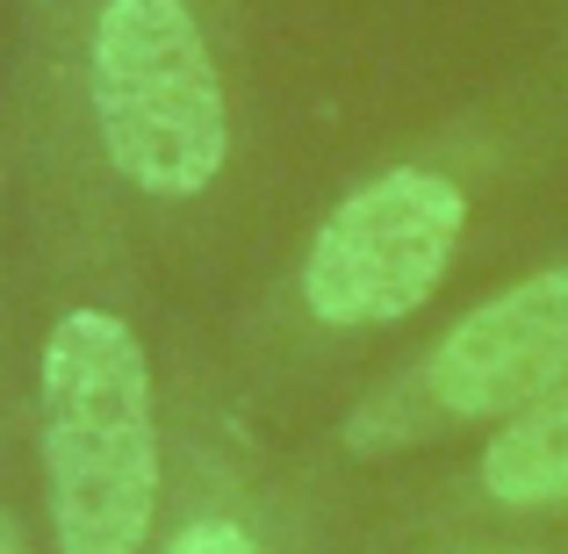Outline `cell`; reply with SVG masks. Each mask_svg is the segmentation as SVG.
Here are the masks:
<instances>
[{"instance_id": "6da1fadb", "label": "cell", "mask_w": 568, "mask_h": 554, "mask_svg": "<svg viewBox=\"0 0 568 554\" xmlns=\"http://www.w3.org/2000/svg\"><path fill=\"white\" fill-rule=\"evenodd\" d=\"M43 483L58 554H138L159 512V425L144 346L109 310L43 339Z\"/></svg>"}, {"instance_id": "7a4b0ae2", "label": "cell", "mask_w": 568, "mask_h": 554, "mask_svg": "<svg viewBox=\"0 0 568 554\" xmlns=\"http://www.w3.org/2000/svg\"><path fill=\"white\" fill-rule=\"evenodd\" d=\"M94 115L115 173L144 194H202L231 152L209 43L181 0H109L94 29Z\"/></svg>"}, {"instance_id": "3957f363", "label": "cell", "mask_w": 568, "mask_h": 554, "mask_svg": "<svg viewBox=\"0 0 568 554\" xmlns=\"http://www.w3.org/2000/svg\"><path fill=\"white\" fill-rule=\"evenodd\" d=\"M460 223H468L460 188L425 167H396L382 181H367L324 216L317 245H310V266H303L310 310L324 324H353V332L410 318L446 281Z\"/></svg>"}, {"instance_id": "277c9868", "label": "cell", "mask_w": 568, "mask_h": 554, "mask_svg": "<svg viewBox=\"0 0 568 554\" xmlns=\"http://www.w3.org/2000/svg\"><path fill=\"white\" fill-rule=\"evenodd\" d=\"M439 417H518L526 403L568 389V266L489 295L417 367Z\"/></svg>"}, {"instance_id": "5b68a950", "label": "cell", "mask_w": 568, "mask_h": 554, "mask_svg": "<svg viewBox=\"0 0 568 554\" xmlns=\"http://www.w3.org/2000/svg\"><path fill=\"white\" fill-rule=\"evenodd\" d=\"M483 490L518 512L568 504V389L526 403L497 440L483 446Z\"/></svg>"}, {"instance_id": "8992f818", "label": "cell", "mask_w": 568, "mask_h": 554, "mask_svg": "<svg viewBox=\"0 0 568 554\" xmlns=\"http://www.w3.org/2000/svg\"><path fill=\"white\" fill-rule=\"evenodd\" d=\"M166 554H260V541H252L245 526H231V518H202V526H187Z\"/></svg>"}]
</instances>
